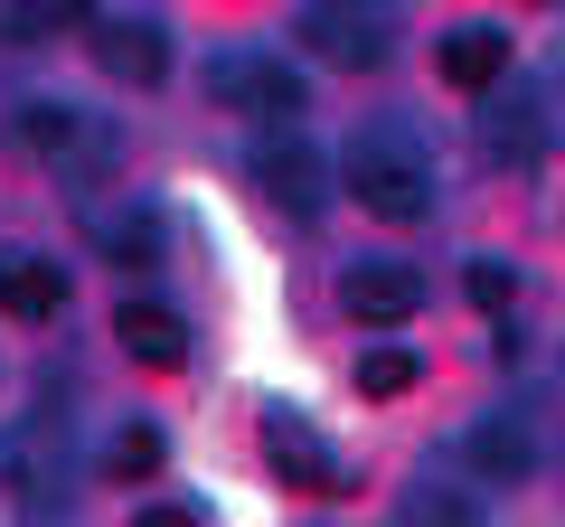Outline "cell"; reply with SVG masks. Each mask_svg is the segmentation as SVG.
Wrapping results in <instances>:
<instances>
[{"mask_svg":"<svg viewBox=\"0 0 565 527\" xmlns=\"http://www.w3.org/2000/svg\"><path fill=\"white\" fill-rule=\"evenodd\" d=\"M537 114H546V104L527 95V85H519L509 104H490V151H500V161H537V142H546Z\"/></svg>","mask_w":565,"mask_h":527,"instance_id":"cell-14","label":"cell"},{"mask_svg":"<svg viewBox=\"0 0 565 527\" xmlns=\"http://www.w3.org/2000/svg\"><path fill=\"white\" fill-rule=\"evenodd\" d=\"M340 189L367 207V217H386V226H415V217H434V151L405 132V122H367L359 142L340 151Z\"/></svg>","mask_w":565,"mask_h":527,"instance_id":"cell-1","label":"cell"},{"mask_svg":"<svg viewBox=\"0 0 565 527\" xmlns=\"http://www.w3.org/2000/svg\"><path fill=\"white\" fill-rule=\"evenodd\" d=\"M95 66L114 85H161L170 76V39H161V20H95Z\"/></svg>","mask_w":565,"mask_h":527,"instance_id":"cell-8","label":"cell"},{"mask_svg":"<svg viewBox=\"0 0 565 527\" xmlns=\"http://www.w3.org/2000/svg\"><path fill=\"white\" fill-rule=\"evenodd\" d=\"M340 10H359V20H396L405 0H340Z\"/></svg>","mask_w":565,"mask_h":527,"instance_id":"cell-22","label":"cell"},{"mask_svg":"<svg viewBox=\"0 0 565 527\" xmlns=\"http://www.w3.org/2000/svg\"><path fill=\"white\" fill-rule=\"evenodd\" d=\"M95 245L122 255V264H151L161 255V217H151V207H95Z\"/></svg>","mask_w":565,"mask_h":527,"instance_id":"cell-15","label":"cell"},{"mask_svg":"<svg viewBox=\"0 0 565 527\" xmlns=\"http://www.w3.org/2000/svg\"><path fill=\"white\" fill-rule=\"evenodd\" d=\"M405 386H415V348H367L359 358V396L386 406V396H405Z\"/></svg>","mask_w":565,"mask_h":527,"instance_id":"cell-19","label":"cell"},{"mask_svg":"<svg viewBox=\"0 0 565 527\" xmlns=\"http://www.w3.org/2000/svg\"><path fill=\"white\" fill-rule=\"evenodd\" d=\"M349 311H359V321H415L424 311V273L415 264H359V273H349Z\"/></svg>","mask_w":565,"mask_h":527,"instance_id":"cell-11","label":"cell"},{"mask_svg":"<svg viewBox=\"0 0 565 527\" xmlns=\"http://www.w3.org/2000/svg\"><path fill=\"white\" fill-rule=\"evenodd\" d=\"M132 527H199V518H189V508H141Z\"/></svg>","mask_w":565,"mask_h":527,"instance_id":"cell-21","label":"cell"},{"mask_svg":"<svg viewBox=\"0 0 565 527\" xmlns=\"http://www.w3.org/2000/svg\"><path fill=\"white\" fill-rule=\"evenodd\" d=\"M207 104L217 114H255V122H292L302 114V76L282 57H264V47H226V57H207Z\"/></svg>","mask_w":565,"mask_h":527,"instance_id":"cell-3","label":"cell"},{"mask_svg":"<svg viewBox=\"0 0 565 527\" xmlns=\"http://www.w3.org/2000/svg\"><path fill=\"white\" fill-rule=\"evenodd\" d=\"M10 142H20L29 161H47V170H104L114 161V132H104L85 104H20V114H10Z\"/></svg>","mask_w":565,"mask_h":527,"instance_id":"cell-5","label":"cell"},{"mask_svg":"<svg viewBox=\"0 0 565 527\" xmlns=\"http://www.w3.org/2000/svg\"><path fill=\"white\" fill-rule=\"evenodd\" d=\"M471 462H481L490 481H527V471H537V443H527L519 424H481L471 433Z\"/></svg>","mask_w":565,"mask_h":527,"instance_id":"cell-17","label":"cell"},{"mask_svg":"<svg viewBox=\"0 0 565 527\" xmlns=\"http://www.w3.org/2000/svg\"><path fill=\"white\" fill-rule=\"evenodd\" d=\"M509 292H519V273H509L500 255H471V302H481V311H500Z\"/></svg>","mask_w":565,"mask_h":527,"instance_id":"cell-20","label":"cell"},{"mask_svg":"<svg viewBox=\"0 0 565 527\" xmlns=\"http://www.w3.org/2000/svg\"><path fill=\"white\" fill-rule=\"evenodd\" d=\"M114 340H122V358H141V367H180L189 358V321L161 311V302H122L114 311Z\"/></svg>","mask_w":565,"mask_h":527,"instance_id":"cell-12","label":"cell"},{"mask_svg":"<svg viewBox=\"0 0 565 527\" xmlns=\"http://www.w3.org/2000/svg\"><path fill=\"white\" fill-rule=\"evenodd\" d=\"M434 66H444V85H462V95H490V85L509 76V29H500V20H462V29H444Z\"/></svg>","mask_w":565,"mask_h":527,"instance_id":"cell-9","label":"cell"},{"mask_svg":"<svg viewBox=\"0 0 565 527\" xmlns=\"http://www.w3.org/2000/svg\"><path fill=\"white\" fill-rule=\"evenodd\" d=\"M76 20H85V0H0V39L10 47H39L57 29H76Z\"/></svg>","mask_w":565,"mask_h":527,"instance_id":"cell-16","label":"cell"},{"mask_svg":"<svg viewBox=\"0 0 565 527\" xmlns=\"http://www.w3.org/2000/svg\"><path fill=\"white\" fill-rule=\"evenodd\" d=\"M396 527H481V508H471V490H452V481H415L396 499Z\"/></svg>","mask_w":565,"mask_h":527,"instance_id":"cell-13","label":"cell"},{"mask_svg":"<svg viewBox=\"0 0 565 527\" xmlns=\"http://www.w3.org/2000/svg\"><path fill=\"white\" fill-rule=\"evenodd\" d=\"M264 462L282 471V490H340L349 471H340V452L311 433V415H292V406H274L264 415Z\"/></svg>","mask_w":565,"mask_h":527,"instance_id":"cell-7","label":"cell"},{"mask_svg":"<svg viewBox=\"0 0 565 527\" xmlns=\"http://www.w3.org/2000/svg\"><path fill=\"white\" fill-rule=\"evenodd\" d=\"M104 471L114 481H151L161 471V424H114L104 433Z\"/></svg>","mask_w":565,"mask_h":527,"instance_id":"cell-18","label":"cell"},{"mask_svg":"<svg viewBox=\"0 0 565 527\" xmlns=\"http://www.w3.org/2000/svg\"><path fill=\"white\" fill-rule=\"evenodd\" d=\"M66 490H76V443H66V415H10V424H0V499L57 508Z\"/></svg>","mask_w":565,"mask_h":527,"instance_id":"cell-2","label":"cell"},{"mask_svg":"<svg viewBox=\"0 0 565 527\" xmlns=\"http://www.w3.org/2000/svg\"><path fill=\"white\" fill-rule=\"evenodd\" d=\"M245 170H255V189L282 217H321L330 207V161L302 142V122H264V142L245 151Z\"/></svg>","mask_w":565,"mask_h":527,"instance_id":"cell-4","label":"cell"},{"mask_svg":"<svg viewBox=\"0 0 565 527\" xmlns=\"http://www.w3.org/2000/svg\"><path fill=\"white\" fill-rule=\"evenodd\" d=\"M0 311L10 321H57L66 311V264H47V255H0Z\"/></svg>","mask_w":565,"mask_h":527,"instance_id":"cell-10","label":"cell"},{"mask_svg":"<svg viewBox=\"0 0 565 527\" xmlns=\"http://www.w3.org/2000/svg\"><path fill=\"white\" fill-rule=\"evenodd\" d=\"M292 39L311 47V57L330 66H386V47H396V20H359V10H340V0H302V20H292Z\"/></svg>","mask_w":565,"mask_h":527,"instance_id":"cell-6","label":"cell"}]
</instances>
